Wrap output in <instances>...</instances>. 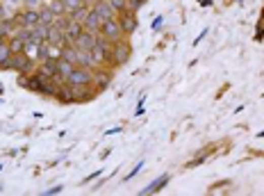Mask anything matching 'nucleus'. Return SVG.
<instances>
[{"mask_svg": "<svg viewBox=\"0 0 264 196\" xmlns=\"http://www.w3.org/2000/svg\"><path fill=\"white\" fill-rule=\"evenodd\" d=\"M93 12H98L103 18H105V21H107V18H114L116 14H119V12H116V9L110 5V0H98V3L93 5Z\"/></svg>", "mask_w": 264, "mask_h": 196, "instance_id": "6e6552de", "label": "nucleus"}, {"mask_svg": "<svg viewBox=\"0 0 264 196\" xmlns=\"http://www.w3.org/2000/svg\"><path fill=\"white\" fill-rule=\"evenodd\" d=\"M130 55H132L130 44L125 39H121L114 44V50H112V55H110V62H114L116 67H121V64H125L130 59Z\"/></svg>", "mask_w": 264, "mask_h": 196, "instance_id": "7ed1b4c3", "label": "nucleus"}, {"mask_svg": "<svg viewBox=\"0 0 264 196\" xmlns=\"http://www.w3.org/2000/svg\"><path fill=\"white\" fill-rule=\"evenodd\" d=\"M167 180H169V176H162V178H159V180H157V183H153V185H148V187H146V189H144V192H141V194H150V192H157V189H159V187H162V185H164V183H167Z\"/></svg>", "mask_w": 264, "mask_h": 196, "instance_id": "dca6fc26", "label": "nucleus"}, {"mask_svg": "<svg viewBox=\"0 0 264 196\" xmlns=\"http://www.w3.org/2000/svg\"><path fill=\"white\" fill-rule=\"evenodd\" d=\"M103 21H105V18H103L98 12H93V9H91V12L87 14V18H84L82 25H84V30H89V32H98V30H101V25H103Z\"/></svg>", "mask_w": 264, "mask_h": 196, "instance_id": "0eeeda50", "label": "nucleus"}, {"mask_svg": "<svg viewBox=\"0 0 264 196\" xmlns=\"http://www.w3.org/2000/svg\"><path fill=\"white\" fill-rule=\"evenodd\" d=\"M50 9H53L55 14L64 12V3H62V0H53V3H50Z\"/></svg>", "mask_w": 264, "mask_h": 196, "instance_id": "a211bd4d", "label": "nucleus"}, {"mask_svg": "<svg viewBox=\"0 0 264 196\" xmlns=\"http://www.w3.org/2000/svg\"><path fill=\"white\" fill-rule=\"evenodd\" d=\"M84 3H91V5H96V3H98V0H84Z\"/></svg>", "mask_w": 264, "mask_h": 196, "instance_id": "6ab92c4d", "label": "nucleus"}, {"mask_svg": "<svg viewBox=\"0 0 264 196\" xmlns=\"http://www.w3.org/2000/svg\"><path fill=\"white\" fill-rule=\"evenodd\" d=\"M93 82H96L98 91H101V89H105V87L110 85V73H103V71H96V73H93ZM93 82H91V85H93Z\"/></svg>", "mask_w": 264, "mask_h": 196, "instance_id": "ddd939ff", "label": "nucleus"}, {"mask_svg": "<svg viewBox=\"0 0 264 196\" xmlns=\"http://www.w3.org/2000/svg\"><path fill=\"white\" fill-rule=\"evenodd\" d=\"M21 23L25 27H35V25H39V12H25L21 16Z\"/></svg>", "mask_w": 264, "mask_h": 196, "instance_id": "9b49d317", "label": "nucleus"}, {"mask_svg": "<svg viewBox=\"0 0 264 196\" xmlns=\"http://www.w3.org/2000/svg\"><path fill=\"white\" fill-rule=\"evenodd\" d=\"M110 5L116 12H125V9H128V0H110Z\"/></svg>", "mask_w": 264, "mask_h": 196, "instance_id": "f3484780", "label": "nucleus"}, {"mask_svg": "<svg viewBox=\"0 0 264 196\" xmlns=\"http://www.w3.org/2000/svg\"><path fill=\"white\" fill-rule=\"evenodd\" d=\"M96 44H98V35L96 32H89V30L80 32V35L73 39V46L80 50H91Z\"/></svg>", "mask_w": 264, "mask_h": 196, "instance_id": "39448f33", "label": "nucleus"}, {"mask_svg": "<svg viewBox=\"0 0 264 196\" xmlns=\"http://www.w3.org/2000/svg\"><path fill=\"white\" fill-rule=\"evenodd\" d=\"M7 67L16 69V71H25V69L30 67V62H27V55H25V53H12V57H9Z\"/></svg>", "mask_w": 264, "mask_h": 196, "instance_id": "1a4fd4ad", "label": "nucleus"}, {"mask_svg": "<svg viewBox=\"0 0 264 196\" xmlns=\"http://www.w3.org/2000/svg\"><path fill=\"white\" fill-rule=\"evenodd\" d=\"M9 57H12V50H9V44H0V67H7Z\"/></svg>", "mask_w": 264, "mask_h": 196, "instance_id": "4468645a", "label": "nucleus"}, {"mask_svg": "<svg viewBox=\"0 0 264 196\" xmlns=\"http://www.w3.org/2000/svg\"><path fill=\"white\" fill-rule=\"evenodd\" d=\"M80 55H82V50H80V48H75V46H73V48H71V46H66L64 53H62V57L66 59V62L73 64V67H80Z\"/></svg>", "mask_w": 264, "mask_h": 196, "instance_id": "9d476101", "label": "nucleus"}, {"mask_svg": "<svg viewBox=\"0 0 264 196\" xmlns=\"http://www.w3.org/2000/svg\"><path fill=\"white\" fill-rule=\"evenodd\" d=\"M64 3V14H73L78 12V9H84V0H62Z\"/></svg>", "mask_w": 264, "mask_h": 196, "instance_id": "f8f14e48", "label": "nucleus"}, {"mask_svg": "<svg viewBox=\"0 0 264 196\" xmlns=\"http://www.w3.org/2000/svg\"><path fill=\"white\" fill-rule=\"evenodd\" d=\"M66 82L73 87H84V85H91L93 82V73L89 71L87 67H75L73 71H71V76L66 78Z\"/></svg>", "mask_w": 264, "mask_h": 196, "instance_id": "f03ea898", "label": "nucleus"}, {"mask_svg": "<svg viewBox=\"0 0 264 196\" xmlns=\"http://www.w3.org/2000/svg\"><path fill=\"white\" fill-rule=\"evenodd\" d=\"M101 32L103 37H105L107 41H112V44H116V41H121L125 37V32H123V27H121V21H119V16H114V18H107V21H103V25H101Z\"/></svg>", "mask_w": 264, "mask_h": 196, "instance_id": "f257e3e1", "label": "nucleus"}, {"mask_svg": "<svg viewBox=\"0 0 264 196\" xmlns=\"http://www.w3.org/2000/svg\"><path fill=\"white\" fill-rule=\"evenodd\" d=\"M48 46H53V48H66V46L71 44V39L66 37V32L62 30V27H57V25H53L48 30Z\"/></svg>", "mask_w": 264, "mask_h": 196, "instance_id": "20e7f679", "label": "nucleus"}, {"mask_svg": "<svg viewBox=\"0 0 264 196\" xmlns=\"http://www.w3.org/2000/svg\"><path fill=\"white\" fill-rule=\"evenodd\" d=\"M25 41L21 39V37H14L12 41H9V50H12V53H23V48H25Z\"/></svg>", "mask_w": 264, "mask_h": 196, "instance_id": "2eb2a0df", "label": "nucleus"}, {"mask_svg": "<svg viewBox=\"0 0 264 196\" xmlns=\"http://www.w3.org/2000/svg\"><path fill=\"white\" fill-rule=\"evenodd\" d=\"M119 21H121V27H123L125 35H132L137 27V18H135V12H119Z\"/></svg>", "mask_w": 264, "mask_h": 196, "instance_id": "423d86ee", "label": "nucleus"}]
</instances>
